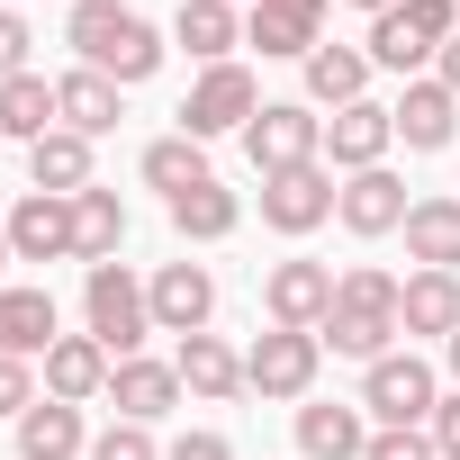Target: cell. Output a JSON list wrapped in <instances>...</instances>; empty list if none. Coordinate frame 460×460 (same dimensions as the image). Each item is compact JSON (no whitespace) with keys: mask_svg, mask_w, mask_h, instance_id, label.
I'll list each match as a JSON object with an SVG mask.
<instances>
[{"mask_svg":"<svg viewBox=\"0 0 460 460\" xmlns=\"http://www.w3.org/2000/svg\"><path fill=\"white\" fill-rule=\"evenodd\" d=\"M235 10H253V0H235Z\"/></svg>","mask_w":460,"mask_h":460,"instance_id":"43","label":"cell"},{"mask_svg":"<svg viewBox=\"0 0 460 460\" xmlns=\"http://www.w3.org/2000/svg\"><path fill=\"white\" fill-rule=\"evenodd\" d=\"M289 442H298V460H361L370 415H361V397H307V406H289Z\"/></svg>","mask_w":460,"mask_h":460,"instance_id":"14","label":"cell"},{"mask_svg":"<svg viewBox=\"0 0 460 460\" xmlns=\"http://www.w3.org/2000/svg\"><path fill=\"white\" fill-rule=\"evenodd\" d=\"M424 433H433V451H442V460H460V388H442V406H433V424H424Z\"/></svg>","mask_w":460,"mask_h":460,"instance_id":"37","label":"cell"},{"mask_svg":"<svg viewBox=\"0 0 460 460\" xmlns=\"http://www.w3.org/2000/svg\"><path fill=\"white\" fill-rule=\"evenodd\" d=\"M118 253H127V199L109 181H91L73 199V262L91 271V262H118Z\"/></svg>","mask_w":460,"mask_h":460,"instance_id":"28","label":"cell"},{"mask_svg":"<svg viewBox=\"0 0 460 460\" xmlns=\"http://www.w3.org/2000/svg\"><path fill=\"white\" fill-rule=\"evenodd\" d=\"M325 379V334H298V325H262L244 343V388L262 406H307Z\"/></svg>","mask_w":460,"mask_h":460,"instance_id":"3","label":"cell"},{"mask_svg":"<svg viewBox=\"0 0 460 460\" xmlns=\"http://www.w3.org/2000/svg\"><path fill=\"white\" fill-rule=\"evenodd\" d=\"M0 10H28V0H0Z\"/></svg>","mask_w":460,"mask_h":460,"instance_id":"42","label":"cell"},{"mask_svg":"<svg viewBox=\"0 0 460 460\" xmlns=\"http://www.w3.org/2000/svg\"><path fill=\"white\" fill-rule=\"evenodd\" d=\"M334 262H316V253H280V262H262V325H298V334H316L325 325V307H334Z\"/></svg>","mask_w":460,"mask_h":460,"instance_id":"8","label":"cell"},{"mask_svg":"<svg viewBox=\"0 0 460 460\" xmlns=\"http://www.w3.org/2000/svg\"><path fill=\"white\" fill-rule=\"evenodd\" d=\"M361 460H442L424 424H370V451Z\"/></svg>","mask_w":460,"mask_h":460,"instance_id":"33","label":"cell"},{"mask_svg":"<svg viewBox=\"0 0 460 460\" xmlns=\"http://www.w3.org/2000/svg\"><path fill=\"white\" fill-rule=\"evenodd\" d=\"M37 397H46V370H37V361H10V352H0V424H19Z\"/></svg>","mask_w":460,"mask_h":460,"instance_id":"32","label":"cell"},{"mask_svg":"<svg viewBox=\"0 0 460 460\" xmlns=\"http://www.w3.org/2000/svg\"><path fill=\"white\" fill-rule=\"evenodd\" d=\"M10 262H19V253H10V226H0V280H10Z\"/></svg>","mask_w":460,"mask_h":460,"instance_id":"41","label":"cell"},{"mask_svg":"<svg viewBox=\"0 0 460 460\" xmlns=\"http://www.w3.org/2000/svg\"><path fill=\"white\" fill-rule=\"evenodd\" d=\"M397 235H406V262L415 271H460V190H424Z\"/></svg>","mask_w":460,"mask_h":460,"instance_id":"23","label":"cell"},{"mask_svg":"<svg viewBox=\"0 0 460 460\" xmlns=\"http://www.w3.org/2000/svg\"><path fill=\"white\" fill-rule=\"evenodd\" d=\"M244 145V163L271 181V172H298V163H325V109H307V100H262V118L235 136Z\"/></svg>","mask_w":460,"mask_h":460,"instance_id":"7","label":"cell"},{"mask_svg":"<svg viewBox=\"0 0 460 460\" xmlns=\"http://www.w3.org/2000/svg\"><path fill=\"white\" fill-rule=\"evenodd\" d=\"M136 181H145V190H163V208H172L181 190H199V181H217V163H208V145H190V136L172 127V136H154V145L136 154Z\"/></svg>","mask_w":460,"mask_h":460,"instance_id":"31","label":"cell"},{"mask_svg":"<svg viewBox=\"0 0 460 460\" xmlns=\"http://www.w3.org/2000/svg\"><path fill=\"white\" fill-rule=\"evenodd\" d=\"M397 145L406 154H451V136H460V91H442L433 73H415V82H397Z\"/></svg>","mask_w":460,"mask_h":460,"instance_id":"18","label":"cell"},{"mask_svg":"<svg viewBox=\"0 0 460 460\" xmlns=\"http://www.w3.org/2000/svg\"><path fill=\"white\" fill-rule=\"evenodd\" d=\"M10 442H19V460H91V415L64 406V397H37L10 424Z\"/></svg>","mask_w":460,"mask_h":460,"instance_id":"24","label":"cell"},{"mask_svg":"<svg viewBox=\"0 0 460 460\" xmlns=\"http://www.w3.org/2000/svg\"><path fill=\"white\" fill-rule=\"evenodd\" d=\"M91 460H163V442H154V424H100Z\"/></svg>","mask_w":460,"mask_h":460,"instance_id":"34","label":"cell"},{"mask_svg":"<svg viewBox=\"0 0 460 460\" xmlns=\"http://www.w3.org/2000/svg\"><path fill=\"white\" fill-rule=\"evenodd\" d=\"M0 226H10V253H19V262H73V199L19 190Z\"/></svg>","mask_w":460,"mask_h":460,"instance_id":"19","label":"cell"},{"mask_svg":"<svg viewBox=\"0 0 460 460\" xmlns=\"http://www.w3.org/2000/svg\"><path fill=\"white\" fill-rule=\"evenodd\" d=\"M334 172L325 163H298V172H271L262 181V226H271V235L280 244H307L316 235V226H334Z\"/></svg>","mask_w":460,"mask_h":460,"instance_id":"9","label":"cell"},{"mask_svg":"<svg viewBox=\"0 0 460 460\" xmlns=\"http://www.w3.org/2000/svg\"><path fill=\"white\" fill-rule=\"evenodd\" d=\"M55 100H64V127H73V136H91V145H100V136L127 118V91H118L109 73H91V64L55 73Z\"/></svg>","mask_w":460,"mask_h":460,"instance_id":"30","label":"cell"},{"mask_svg":"<svg viewBox=\"0 0 460 460\" xmlns=\"http://www.w3.org/2000/svg\"><path fill=\"white\" fill-rule=\"evenodd\" d=\"M325 19H334V0H253L244 10V46L262 64H307L325 46Z\"/></svg>","mask_w":460,"mask_h":460,"instance_id":"10","label":"cell"},{"mask_svg":"<svg viewBox=\"0 0 460 460\" xmlns=\"http://www.w3.org/2000/svg\"><path fill=\"white\" fill-rule=\"evenodd\" d=\"M397 298H406V280L397 271H379V262H352L343 280H334V307H325V352L334 361H379V352H397L406 343V325H397Z\"/></svg>","mask_w":460,"mask_h":460,"instance_id":"2","label":"cell"},{"mask_svg":"<svg viewBox=\"0 0 460 460\" xmlns=\"http://www.w3.org/2000/svg\"><path fill=\"white\" fill-rule=\"evenodd\" d=\"M397 325H406V343H451L460 334V271H406Z\"/></svg>","mask_w":460,"mask_h":460,"instance_id":"25","label":"cell"},{"mask_svg":"<svg viewBox=\"0 0 460 460\" xmlns=\"http://www.w3.org/2000/svg\"><path fill=\"white\" fill-rule=\"evenodd\" d=\"M406 181H397V163H379V172H343V190H334V226L352 244H388L397 226H406Z\"/></svg>","mask_w":460,"mask_h":460,"instance_id":"11","label":"cell"},{"mask_svg":"<svg viewBox=\"0 0 460 460\" xmlns=\"http://www.w3.org/2000/svg\"><path fill=\"white\" fill-rule=\"evenodd\" d=\"M262 118V82H253V64L235 55V64H208L199 82H190V100L172 109V127L190 136V145H217V136H244Z\"/></svg>","mask_w":460,"mask_h":460,"instance_id":"6","label":"cell"},{"mask_svg":"<svg viewBox=\"0 0 460 460\" xmlns=\"http://www.w3.org/2000/svg\"><path fill=\"white\" fill-rule=\"evenodd\" d=\"M172 370H181V388H190L199 406H235V397H253V388H244V352L226 343L217 325H208V334H181V343H172Z\"/></svg>","mask_w":460,"mask_h":460,"instance_id":"17","label":"cell"},{"mask_svg":"<svg viewBox=\"0 0 460 460\" xmlns=\"http://www.w3.org/2000/svg\"><path fill=\"white\" fill-rule=\"evenodd\" d=\"M64 46H73V64H91L118 91H136V82L163 73L172 28H154L145 10H127V0H73V10H64Z\"/></svg>","mask_w":460,"mask_h":460,"instance_id":"1","label":"cell"},{"mask_svg":"<svg viewBox=\"0 0 460 460\" xmlns=\"http://www.w3.org/2000/svg\"><path fill=\"white\" fill-rule=\"evenodd\" d=\"M91 181H100V145H91V136L55 127L46 145H28V190H55V199H82Z\"/></svg>","mask_w":460,"mask_h":460,"instance_id":"26","label":"cell"},{"mask_svg":"<svg viewBox=\"0 0 460 460\" xmlns=\"http://www.w3.org/2000/svg\"><path fill=\"white\" fill-rule=\"evenodd\" d=\"M433 82H442V91H460V37H451V46L433 55Z\"/></svg>","mask_w":460,"mask_h":460,"instance_id":"38","label":"cell"},{"mask_svg":"<svg viewBox=\"0 0 460 460\" xmlns=\"http://www.w3.org/2000/svg\"><path fill=\"white\" fill-rule=\"evenodd\" d=\"M172 46L208 73V64H235L244 55V10L235 0H181L172 10Z\"/></svg>","mask_w":460,"mask_h":460,"instance_id":"21","label":"cell"},{"mask_svg":"<svg viewBox=\"0 0 460 460\" xmlns=\"http://www.w3.org/2000/svg\"><path fill=\"white\" fill-rule=\"evenodd\" d=\"M442 388H460V334L442 343Z\"/></svg>","mask_w":460,"mask_h":460,"instance_id":"39","label":"cell"},{"mask_svg":"<svg viewBox=\"0 0 460 460\" xmlns=\"http://www.w3.org/2000/svg\"><path fill=\"white\" fill-rule=\"evenodd\" d=\"M343 10H361V19H379V10H397V0H343Z\"/></svg>","mask_w":460,"mask_h":460,"instance_id":"40","label":"cell"},{"mask_svg":"<svg viewBox=\"0 0 460 460\" xmlns=\"http://www.w3.org/2000/svg\"><path fill=\"white\" fill-rule=\"evenodd\" d=\"M361 415L370 424H433V406H442V361H424L415 343H397V352H379L370 370H361Z\"/></svg>","mask_w":460,"mask_h":460,"instance_id":"5","label":"cell"},{"mask_svg":"<svg viewBox=\"0 0 460 460\" xmlns=\"http://www.w3.org/2000/svg\"><path fill=\"white\" fill-rule=\"evenodd\" d=\"M64 343V307L46 280H0V352L10 361H46Z\"/></svg>","mask_w":460,"mask_h":460,"instance_id":"15","label":"cell"},{"mask_svg":"<svg viewBox=\"0 0 460 460\" xmlns=\"http://www.w3.org/2000/svg\"><path fill=\"white\" fill-rule=\"evenodd\" d=\"M37 370H46V397H64V406H100V397H109L118 352H109L100 334H64V343H55Z\"/></svg>","mask_w":460,"mask_h":460,"instance_id":"22","label":"cell"},{"mask_svg":"<svg viewBox=\"0 0 460 460\" xmlns=\"http://www.w3.org/2000/svg\"><path fill=\"white\" fill-rule=\"evenodd\" d=\"M181 397H190V388H181V370H172L163 352H127V361L109 370V397H100V406H118V424H163Z\"/></svg>","mask_w":460,"mask_h":460,"instance_id":"16","label":"cell"},{"mask_svg":"<svg viewBox=\"0 0 460 460\" xmlns=\"http://www.w3.org/2000/svg\"><path fill=\"white\" fill-rule=\"evenodd\" d=\"M370 82H379V64H370L361 46H334V37L298 64V100H307V109H325V118H334V109H352V100H370Z\"/></svg>","mask_w":460,"mask_h":460,"instance_id":"20","label":"cell"},{"mask_svg":"<svg viewBox=\"0 0 460 460\" xmlns=\"http://www.w3.org/2000/svg\"><path fill=\"white\" fill-rule=\"evenodd\" d=\"M28 55H37V19H28V10H0V82H10V73H37Z\"/></svg>","mask_w":460,"mask_h":460,"instance_id":"35","label":"cell"},{"mask_svg":"<svg viewBox=\"0 0 460 460\" xmlns=\"http://www.w3.org/2000/svg\"><path fill=\"white\" fill-rule=\"evenodd\" d=\"M55 127H64V100H55L46 73H10L0 82V145H46Z\"/></svg>","mask_w":460,"mask_h":460,"instance_id":"27","label":"cell"},{"mask_svg":"<svg viewBox=\"0 0 460 460\" xmlns=\"http://www.w3.org/2000/svg\"><path fill=\"white\" fill-rule=\"evenodd\" d=\"M82 334H100L118 361L154 343V298H145V280L127 262H91L82 271Z\"/></svg>","mask_w":460,"mask_h":460,"instance_id":"4","label":"cell"},{"mask_svg":"<svg viewBox=\"0 0 460 460\" xmlns=\"http://www.w3.org/2000/svg\"><path fill=\"white\" fill-rule=\"evenodd\" d=\"M145 298H154V334H208L217 325V271L208 262H154L145 271Z\"/></svg>","mask_w":460,"mask_h":460,"instance_id":"13","label":"cell"},{"mask_svg":"<svg viewBox=\"0 0 460 460\" xmlns=\"http://www.w3.org/2000/svg\"><path fill=\"white\" fill-rule=\"evenodd\" d=\"M388 154H397V109H388L379 91L325 118V172H334V181H343V172H379Z\"/></svg>","mask_w":460,"mask_h":460,"instance_id":"12","label":"cell"},{"mask_svg":"<svg viewBox=\"0 0 460 460\" xmlns=\"http://www.w3.org/2000/svg\"><path fill=\"white\" fill-rule=\"evenodd\" d=\"M163 460H235V442H226L217 424H190V433H172V442H163Z\"/></svg>","mask_w":460,"mask_h":460,"instance_id":"36","label":"cell"},{"mask_svg":"<svg viewBox=\"0 0 460 460\" xmlns=\"http://www.w3.org/2000/svg\"><path fill=\"white\" fill-rule=\"evenodd\" d=\"M163 217H172V235H181V244H226V235L244 226V190H226V181H199V190H181Z\"/></svg>","mask_w":460,"mask_h":460,"instance_id":"29","label":"cell"}]
</instances>
